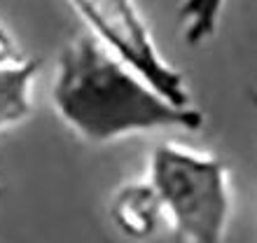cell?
<instances>
[{
	"label": "cell",
	"instance_id": "5",
	"mask_svg": "<svg viewBox=\"0 0 257 243\" xmlns=\"http://www.w3.org/2000/svg\"><path fill=\"white\" fill-rule=\"evenodd\" d=\"M40 63L21 59L12 66H0V131L19 127L33 115V89Z\"/></svg>",
	"mask_w": 257,
	"mask_h": 243
},
{
	"label": "cell",
	"instance_id": "7",
	"mask_svg": "<svg viewBox=\"0 0 257 243\" xmlns=\"http://www.w3.org/2000/svg\"><path fill=\"white\" fill-rule=\"evenodd\" d=\"M21 59L24 56H21V49L14 40V35L0 24V66H12V63H19Z\"/></svg>",
	"mask_w": 257,
	"mask_h": 243
},
{
	"label": "cell",
	"instance_id": "2",
	"mask_svg": "<svg viewBox=\"0 0 257 243\" xmlns=\"http://www.w3.org/2000/svg\"><path fill=\"white\" fill-rule=\"evenodd\" d=\"M145 180L180 243H227L234 194L220 157L164 141L150 152Z\"/></svg>",
	"mask_w": 257,
	"mask_h": 243
},
{
	"label": "cell",
	"instance_id": "8",
	"mask_svg": "<svg viewBox=\"0 0 257 243\" xmlns=\"http://www.w3.org/2000/svg\"><path fill=\"white\" fill-rule=\"evenodd\" d=\"M0 194H3V187H0Z\"/></svg>",
	"mask_w": 257,
	"mask_h": 243
},
{
	"label": "cell",
	"instance_id": "3",
	"mask_svg": "<svg viewBox=\"0 0 257 243\" xmlns=\"http://www.w3.org/2000/svg\"><path fill=\"white\" fill-rule=\"evenodd\" d=\"M103 49L176 105H192L185 75L162 56L136 0H68Z\"/></svg>",
	"mask_w": 257,
	"mask_h": 243
},
{
	"label": "cell",
	"instance_id": "4",
	"mask_svg": "<svg viewBox=\"0 0 257 243\" xmlns=\"http://www.w3.org/2000/svg\"><path fill=\"white\" fill-rule=\"evenodd\" d=\"M110 222L128 241H150L164 222L162 203L148 180L124 182L110 199Z\"/></svg>",
	"mask_w": 257,
	"mask_h": 243
},
{
	"label": "cell",
	"instance_id": "1",
	"mask_svg": "<svg viewBox=\"0 0 257 243\" xmlns=\"http://www.w3.org/2000/svg\"><path fill=\"white\" fill-rule=\"evenodd\" d=\"M49 98L63 127L89 145L155 131L192 134L206 122L199 108L164 98L87 33L63 47Z\"/></svg>",
	"mask_w": 257,
	"mask_h": 243
},
{
	"label": "cell",
	"instance_id": "6",
	"mask_svg": "<svg viewBox=\"0 0 257 243\" xmlns=\"http://www.w3.org/2000/svg\"><path fill=\"white\" fill-rule=\"evenodd\" d=\"M227 0H183L178 7V24L183 40L190 47H199L217 33Z\"/></svg>",
	"mask_w": 257,
	"mask_h": 243
}]
</instances>
